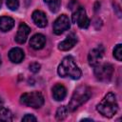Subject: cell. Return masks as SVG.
I'll use <instances>...</instances> for the list:
<instances>
[{
	"mask_svg": "<svg viewBox=\"0 0 122 122\" xmlns=\"http://www.w3.org/2000/svg\"><path fill=\"white\" fill-rule=\"evenodd\" d=\"M57 72L61 77H71L77 80L81 77V71L76 66L74 59L71 56H66L60 63L57 69Z\"/></svg>",
	"mask_w": 122,
	"mask_h": 122,
	"instance_id": "6da1fadb",
	"label": "cell"
},
{
	"mask_svg": "<svg viewBox=\"0 0 122 122\" xmlns=\"http://www.w3.org/2000/svg\"><path fill=\"white\" fill-rule=\"evenodd\" d=\"M96 110L105 117H112L118 111V104L115 94L112 92H108L102 101L97 105Z\"/></svg>",
	"mask_w": 122,
	"mask_h": 122,
	"instance_id": "7a4b0ae2",
	"label": "cell"
},
{
	"mask_svg": "<svg viewBox=\"0 0 122 122\" xmlns=\"http://www.w3.org/2000/svg\"><path fill=\"white\" fill-rule=\"evenodd\" d=\"M91 95H92V91L89 87L84 86V85L77 87L72 93V96H71V101L69 103L68 110L71 112H74L82 104L87 102L90 99Z\"/></svg>",
	"mask_w": 122,
	"mask_h": 122,
	"instance_id": "3957f363",
	"label": "cell"
},
{
	"mask_svg": "<svg viewBox=\"0 0 122 122\" xmlns=\"http://www.w3.org/2000/svg\"><path fill=\"white\" fill-rule=\"evenodd\" d=\"M20 102L28 107L38 109L44 104V97L39 92H31L23 93L20 97Z\"/></svg>",
	"mask_w": 122,
	"mask_h": 122,
	"instance_id": "277c9868",
	"label": "cell"
},
{
	"mask_svg": "<svg viewBox=\"0 0 122 122\" xmlns=\"http://www.w3.org/2000/svg\"><path fill=\"white\" fill-rule=\"evenodd\" d=\"M113 73V67L109 63L97 65L94 67V75L99 81L108 82L112 79Z\"/></svg>",
	"mask_w": 122,
	"mask_h": 122,
	"instance_id": "5b68a950",
	"label": "cell"
},
{
	"mask_svg": "<svg viewBox=\"0 0 122 122\" xmlns=\"http://www.w3.org/2000/svg\"><path fill=\"white\" fill-rule=\"evenodd\" d=\"M72 22L77 24L81 29H87L90 26V19L87 16L84 8L79 7L76 9L72 15Z\"/></svg>",
	"mask_w": 122,
	"mask_h": 122,
	"instance_id": "8992f818",
	"label": "cell"
},
{
	"mask_svg": "<svg viewBox=\"0 0 122 122\" xmlns=\"http://www.w3.org/2000/svg\"><path fill=\"white\" fill-rule=\"evenodd\" d=\"M70 27H71V22H70L69 17L66 14H62L54 21L52 29H53V32L59 35L63 33L65 30H69Z\"/></svg>",
	"mask_w": 122,
	"mask_h": 122,
	"instance_id": "52a82bcc",
	"label": "cell"
},
{
	"mask_svg": "<svg viewBox=\"0 0 122 122\" xmlns=\"http://www.w3.org/2000/svg\"><path fill=\"white\" fill-rule=\"evenodd\" d=\"M103 48L100 46V47H97L93 50H92L90 52H89V55H88V62L91 66L92 67H95L97 66L101 59H102V56H103Z\"/></svg>",
	"mask_w": 122,
	"mask_h": 122,
	"instance_id": "ba28073f",
	"label": "cell"
},
{
	"mask_svg": "<svg viewBox=\"0 0 122 122\" xmlns=\"http://www.w3.org/2000/svg\"><path fill=\"white\" fill-rule=\"evenodd\" d=\"M30 27L25 23H21L18 27V30H17V33H16V36H15V41L19 44L25 43L27 38H28V35L30 34Z\"/></svg>",
	"mask_w": 122,
	"mask_h": 122,
	"instance_id": "9c48e42d",
	"label": "cell"
},
{
	"mask_svg": "<svg viewBox=\"0 0 122 122\" xmlns=\"http://www.w3.org/2000/svg\"><path fill=\"white\" fill-rule=\"evenodd\" d=\"M46 44V37L41 33L34 34L30 40V46L33 50H41Z\"/></svg>",
	"mask_w": 122,
	"mask_h": 122,
	"instance_id": "30bf717a",
	"label": "cell"
},
{
	"mask_svg": "<svg viewBox=\"0 0 122 122\" xmlns=\"http://www.w3.org/2000/svg\"><path fill=\"white\" fill-rule=\"evenodd\" d=\"M76 42H77L76 36H75L73 33H71L70 35L67 36V38H66L65 40H63L62 42L59 43L58 49H59L60 51H69V50H71V48H73V46L76 44Z\"/></svg>",
	"mask_w": 122,
	"mask_h": 122,
	"instance_id": "8fae6325",
	"label": "cell"
},
{
	"mask_svg": "<svg viewBox=\"0 0 122 122\" xmlns=\"http://www.w3.org/2000/svg\"><path fill=\"white\" fill-rule=\"evenodd\" d=\"M31 17L34 24L39 28H45L48 24V19L46 17V14L41 10H34L31 14Z\"/></svg>",
	"mask_w": 122,
	"mask_h": 122,
	"instance_id": "7c38bea8",
	"label": "cell"
},
{
	"mask_svg": "<svg viewBox=\"0 0 122 122\" xmlns=\"http://www.w3.org/2000/svg\"><path fill=\"white\" fill-rule=\"evenodd\" d=\"M25 57L24 51L20 48H12L9 51V58L12 63H20Z\"/></svg>",
	"mask_w": 122,
	"mask_h": 122,
	"instance_id": "4fadbf2b",
	"label": "cell"
},
{
	"mask_svg": "<svg viewBox=\"0 0 122 122\" xmlns=\"http://www.w3.org/2000/svg\"><path fill=\"white\" fill-rule=\"evenodd\" d=\"M67 95L66 88L61 84H55L52 88V96L56 101H62Z\"/></svg>",
	"mask_w": 122,
	"mask_h": 122,
	"instance_id": "5bb4252c",
	"label": "cell"
},
{
	"mask_svg": "<svg viewBox=\"0 0 122 122\" xmlns=\"http://www.w3.org/2000/svg\"><path fill=\"white\" fill-rule=\"evenodd\" d=\"M14 26V20L9 16H2L0 17V30L2 31H9Z\"/></svg>",
	"mask_w": 122,
	"mask_h": 122,
	"instance_id": "9a60e30c",
	"label": "cell"
},
{
	"mask_svg": "<svg viewBox=\"0 0 122 122\" xmlns=\"http://www.w3.org/2000/svg\"><path fill=\"white\" fill-rule=\"evenodd\" d=\"M13 119L12 112L7 109V108H1L0 109V120L4 122H10Z\"/></svg>",
	"mask_w": 122,
	"mask_h": 122,
	"instance_id": "2e32d148",
	"label": "cell"
},
{
	"mask_svg": "<svg viewBox=\"0 0 122 122\" xmlns=\"http://www.w3.org/2000/svg\"><path fill=\"white\" fill-rule=\"evenodd\" d=\"M44 2L47 4L50 10L52 12L58 11L61 5V0H44Z\"/></svg>",
	"mask_w": 122,
	"mask_h": 122,
	"instance_id": "e0dca14e",
	"label": "cell"
},
{
	"mask_svg": "<svg viewBox=\"0 0 122 122\" xmlns=\"http://www.w3.org/2000/svg\"><path fill=\"white\" fill-rule=\"evenodd\" d=\"M68 112H69V110H68L67 107H65V106L59 107V108L57 109V111H56V113H55V118H56V120H58V121L64 120V119L67 117V115H68Z\"/></svg>",
	"mask_w": 122,
	"mask_h": 122,
	"instance_id": "ac0fdd59",
	"label": "cell"
},
{
	"mask_svg": "<svg viewBox=\"0 0 122 122\" xmlns=\"http://www.w3.org/2000/svg\"><path fill=\"white\" fill-rule=\"evenodd\" d=\"M113 57L117 61L122 60V45L121 44H117L114 47V49H113Z\"/></svg>",
	"mask_w": 122,
	"mask_h": 122,
	"instance_id": "d6986e66",
	"label": "cell"
},
{
	"mask_svg": "<svg viewBox=\"0 0 122 122\" xmlns=\"http://www.w3.org/2000/svg\"><path fill=\"white\" fill-rule=\"evenodd\" d=\"M6 4L10 10H16L19 7V0H6Z\"/></svg>",
	"mask_w": 122,
	"mask_h": 122,
	"instance_id": "ffe728a7",
	"label": "cell"
},
{
	"mask_svg": "<svg viewBox=\"0 0 122 122\" xmlns=\"http://www.w3.org/2000/svg\"><path fill=\"white\" fill-rule=\"evenodd\" d=\"M29 68H30V71L31 72L36 73V72H38V71H40L41 66H40V64H39V63H37V62H33V63L30 64Z\"/></svg>",
	"mask_w": 122,
	"mask_h": 122,
	"instance_id": "44dd1931",
	"label": "cell"
},
{
	"mask_svg": "<svg viewBox=\"0 0 122 122\" xmlns=\"http://www.w3.org/2000/svg\"><path fill=\"white\" fill-rule=\"evenodd\" d=\"M36 117L33 116L32 114H26L23 118H22V121L24 122H30V121H36Z\"/></svg>",
	"mask_w": 122,
	"mask_h": 122,
	"instance_id": "7402d4cb",
	"label": "cell"
},
{
	"mask_svg": "<svg viewBox=\"0 0 122 122\" xmlns=\"http://www.w3.org/2000/svg\"><path fill=\"white\" fill-rule=\"evenodd\" d=\"M1 108H3V100H2V98L0 97V109Z\"/></svg>",
	"mask_w": 122,
	"mask_h": 122,
	"instance_id": "603a6c76",
	"label": "cell"
},
{
	"mask_svg": "<svg viewBox=\"0 0 122 122\" xmlns=\"http://www.w3.org/2000/svg\"><path fill=\"white\" fill-rule=\"evenodd\" d=\"M81 121H92V119H86V118H85V119H83V120H81Z\"/></svg>",
	"mask_w": 122,
	"mask_h": 122,
	"instance_id": "cb8c5ba5",
	"label": "cell"
},
{
	"mask_svg": "<svg viewBox=\"0 0 122 122\" xmlns=\"http://www.w3.org/2000/svg\"><path fill=\"white\" fill-rule=\"evenodd\" d=\"M1 4H2V0H0V7H1Z\"/></svg>",
	"mask_w": 122,
	"mask_h": 122,
	"instance_id": "d4e9b609",
	"label": "cell"
},
{
	"mask_svg": "<svg viewBox=\"0 0 122 122\" xmlns=\"http://www.w3.org/2000/svg\"><path fill=\"white\" fill-rule=\"evenodd\" d=\"M0 64H1V57H0Z\"/></svg>",
	"mask_w": 122,
	"mask_h": 122,
	"instance_id": "484cf974",
	"label": "cell"
}]
</instances>
